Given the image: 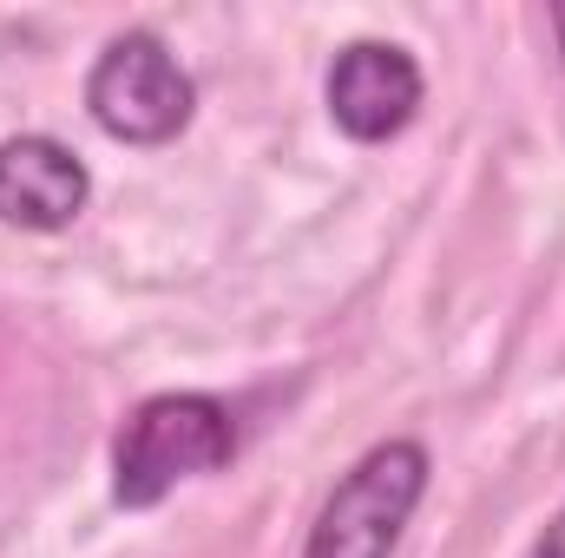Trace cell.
<instances>
[{"mask_svg":"<svg viewBox=\"0 0 565 558\" xmlns=\"http://www.w3.org/2000/svg\"><path fill=\"white\" fill-rule=\"evenodd\" d=\"M86 112L119 144H171L198 112V86L158 33H119L86 73Z\"/></svg>","mask_w":565,"mask_h":558,"instance_id":"cell-3","label":"cell"},{"mask_svg":"<svg viewBox=\"0 0 565 558\" xmlns=\"http://www.w3.org/2000/svg\"><path fill=\"white\" fill-rule=\"evenodd\" d=\"M526 558H565V506H559V519L533 539V552H526Z\"/></svg>","mask_w":565,"mask_h":558,"instance_id":"cell-6","label":"cell"},{"mask_svg":"<svg viewBox=\"0 0 565 558\" xmlns=\"http://www.w3.org/2000/svg\"><path fill=\"white\" fill-rule=\"evenodd\" d=\"M422 93H427L422 66L395 40H349L335 53L329 79H322L335 132H349L355 144H382L395 132H408L415 112H422Z\"/></svg>","mask_w":565,"mask_h":558,"instance_id":"cell-4","label":"cell"},{"mask_svg":"<svg viewBox=\"0 0 565 558\" xmlns=\"http://www.w3.org/2000/svg\"><path fill=\"white\" fill-rule=\"evenodd\" d=\"M427 473L434 466H427L422 440L369 447L322 500V513L302 539V558H395L415 506L427 500Z\"/></svg>","mask_w":565,"mask_h":558,"instance_id":"cell-2","label":"cell"},{"mask_svg":"<svg viewBox=\"0 0 565 558\" xmlns=\"http://www.w3.org/2000/svg\"><path fill=\"white\" fill-rule=\"evenodd\" d=\"M546 26H553V40H559V66H565V7H553V13H546Z\"/></svg>","mask_w":565,"mask_h":558,"instance_id":"cell-7","label":"cell"},{"mask_svg":"<svg viewBox=\"0 0 565 558\" xmlns=\"http://www.w3.org/2000/svg\"><path fill=\"white\" fill-rule=\"evenodd\" d=\"M237 453V415L217 395H151L139 401L119 440H113V500L126 513H145L171 500L184 480H204L231 466Z\"/></svg>","mask_w":565,"mask_h":558,"instance_id":"cell-1","label":"cell"},{"mask_svg":"<svg viewBox=\"0 0 565 558\" xmlns=\"http://www.w3.org/2000/svg\"><path fill=\"white\" fill-rule=\"evenodd\" d=\"M93 197V171L46 132L0 139V224L7 230H66Z\"/></svg>","mask_w":565,"mask_h":558,"instance_id":"cell-5","label":"cell"}]
</instances>
